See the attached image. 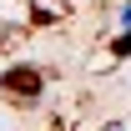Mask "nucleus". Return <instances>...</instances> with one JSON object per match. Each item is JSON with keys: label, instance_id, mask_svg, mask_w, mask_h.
<instances>
[{"label": "nucleus", "instance_id": "f257e3e1", "mask_svg": "<svg viewBox=\"0 0 131 131\" xmlns=\"http://www.w3.org/2000/svg\"><path fill=\"white\" fill-rule=\"evenodd\" d=\"M40 91H46V76H40L35 66H10V71H5V96H10V101L35 106V101H40Z\"/></svg>", "mask_w": 131, "mask_h": 131}, {"label": "nucleus", "instance_id": "f03ea898", "mask_svg": "<svg viewBox=\"0 0 131 131\" xmlns=\"http://www.w3.org/2000/svg\"><path fill=\"white\" fill-rule=\"evenodd\" d=\"M121 25H126V35H131V0H126V10H121Z\"/></svg>", "mask_w": 131, "mask_h": 131}, {"label": "nucleus", "instance_id": "7ed1b4c3", "mask_svg": "<svg viewBox=\"0 0 131 131\" xmlns=\"http://www.w3.org/2000/svg\"><path fill=\"white\" fill-rule=\"evenodd\" d=\"M106 131H126V126H106Z\"/></svg>", "mask_w": 131, "mask_h": 131}, {"label": "nucleus", "instance_id": "20e7f679", "mask_svg": "<svg viewBox=\"0 0 131 131\" xmlns=\"http://www.w3.org/2000/svg\"><path fill=\"white\" fill-rule=\"evenodd\" d=\"M0 35H5V25H0Z\"/></svg>", "mask_w": 131, "mask_h": 131}]
</instances>
